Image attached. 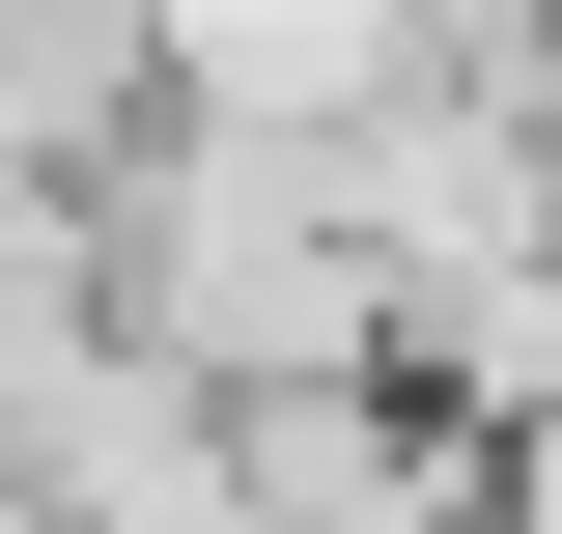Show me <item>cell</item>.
<instances>
[{
	"label": "cell",
	"mask_w": 562,
	"mask_h": 534,
	"mask_svg": "<svg viewBox=\"0 0 562 534\" xmlns=\"http://www.w3.org/2000/svg\"><path fill=\"white\" fill-rule=\"evenodd\" d=\"M506 534H562V394H535V422H506Z\"/></svg>",
	"instance_id": "cell-1"
}]
</instances>
